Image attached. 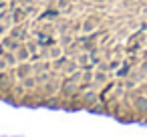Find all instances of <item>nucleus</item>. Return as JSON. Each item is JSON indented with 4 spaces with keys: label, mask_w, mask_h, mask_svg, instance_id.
I'll list each match as a JSON object with an SVG mask.
<instances>
[{
    "label": "nucleus",
    "mask_w": 147,
    "mask_h": 137,
    "mask_svg": "<svg viewBox=\"0 0 147 137\" xmlns=\"http://www.w3.org/2000/svg\"><path fill=\"white\" fill-rule=\"evenodd\" d=\"M10 36H14V38H18V40H24V38L28 36V30H26L22 24H16L14 28H10Z\"/></svg>",
    "instance_id": "6"
},
{
    "label": "nucleus",
    "mask_w": 147,
    "mask_h": 137,
    "mask_svg": "<svg viewBox=\"0 0 147 137\" xmlns=\"http://www.w3.org/2000/svg\"><path fill=\"white\" fill-rule=\"evenodd\" d=\"M30 55H32V53H30V51H28V47H24V45H22V47L16 51L18 63H24V61H28V57H30Z\"/></svg>",
    "instance_id": "7"
},
{
    "label": "nucleus",
    "mask_w": 147,
    "mask_h": 137,
    "mask_svg": "<svg viewBox=\"0 0 147 137\" xmlns=\"http://www.w3.org/2000/svg\"><path fill=\"white\" fill-rule=\"evenodd\" d=\"M14 81H16V77H14V71L12 69L10 71H0V91H2V93L12 91Z\"/></svg>",
    "instance_id": "1"
},
{
    "label": "nucleus",
    "mask_w": 147,
    "mask_h": 137,
    "mask_svg": "<svg viewBox=\"0 0 147 137\" xmlns=\"http://www.w3.org/2000/svg\"><path fill=\"white\" fill-rule=\"evenodd\" d=\"M61 93H63L65 97H73V95H77L75 81H73V79H65V83H63V87H61Z\"/></svg>",
    "instance_id": "4"
},
{
    "label": "nucleus",
    "mask_w": 147,
    "mask_h": 137,
    "mask_svg": "<svg viewBox=\"0 0 147 137\" xmlns=\"http://www.w3.org/2000/svg\"><path fill=\"white\" fill-rule=\"evenodd\" d=\"M4 59H6L8 67H16V65H18V57H16V53H12V51H6Z\"/></svg>",
    "instance_id": "9"
},
{
    "label": "nucleus",
    "mask_w": 147,
    "mask_h": 137,
    "mask_svg": "<svg viewBox=\"0 0 147 137\" xmlns=\"http://www.w3.org/2000/svg\"><path fill=\"white\" fill-rule=\"evenodd\" d=\"M97 101V93L95 91H85V95H83V103H95Z\"/></svg>",
    "instance_id": "10"
},
{
    "label": "nucleus",
    "mask_w": 147,
    "mask_h": 137,
    "mask_svg": "<svg viewBox=\"0 0 147 137\" xmlns=\"http://www.w3.org/2000/svg\"><path fill=\"white\" fill-rule=\"evenodd\" d=\"M95 26H97V24H95L93 20H87V22L83 24V30H85V32H91V30H93Z\"/></svg>",
    "instance_id": "12"
},
{
    "label": "nucleus",
    "mask_w": 147,
    "mask_h": 137,
    "mask_svg": "<svg viewBox=\"0 0 147 137\" xmlns=\"http://www.w3.org/2000/svg\"><path fill=\"white\" fill-rule=\"evenodd\" d=\"M97 2H105V0H97Z\"/></svg>",
    "instance_id": "17"
},
{
    "label": "nucleus",
    "mask_w": 147,
    "mask_h": 137,
    "mask_svg": "<svg viewBox=\"0 0 147 137\" xmlns=\"http://www.w3.org/2000/svg\"><path fill=\"white\" fill-rule=\"evenodd\" d=\"M22 87L26 89V93L28 91H34V87H36V77H26V79H22Z\"/></svg>",
    "instance_id": "8"
},
{
    "label": "nucleus",
    "mask_w": 147,
    "mask_h": 137,
    "mask_svg": "<svg viewBox=\"0 0 147 137\" xmlns=\"http://www.w3.org/2000/svg\"><path fill=\"white\" fill-rule=\"evenodd\" d=\"M51 59H57L59 57V49H55V51H51V55H49Z\"/></svg>",
    "instance_id": "15"
},
{
    "label": "nucleus",
    "mask_w": 147,
    "mask_h": 137,
    "mask_svg": "<svg viewBox=\"0 0 147 137\" xmlns=\"http://www.w3.org/2000/svg\"><path fill=\"white\" fill-rule=\"evenodd\" d=\"M10 12H12V22H14V24H22V20L28 16L24 8H16V6H12Z\"/></svg>",
    "instance_id": "5"
},
{
    "label": "nucleus",
    "mask_w": 147,
    "mask_h": 137,
    "mask_svg": "<svg viewBox=\"0 0 147 137\" xmlns=\"http://www.w3.org/2000/svg\"><path fill=\"white\" fill-rule=\"evenodd\" d=\"M45 87H47V89H45V97H47V95H53V93L57 91V85H53V83H49V85H45Z\"/></svg>",
    "instance_id": "13"
},
{
    "label": "nucleus",
    "mask_w": 147,
    "mask_h": 137,
    "mask_svg": "<svg viewBox=\"0 0 147 137\" xmlns=\"http://www.w3.org/2000/svg\"><path fill=\"white\" fill-rule=\"evenodd\" d=\"M0 43L4 45V49H6V51H12V53H16V51L22 47V40H18V38L10 36V34H8V36H4V38L0 40Z\"/></svg>",
    "instance_id": "3"
},
{
    "label": "nucleus",
    "mask_w": 147,
    "mask_h": 137,
    "mask_svg": "<svg viewBox=\"0 0 147 137\" xmlns=\"http://www.w3.org/2000/svg\"><path fill=\"white\" fill-rule=\"evenodd\" d=\"M2 97H4V93H2V91H0V101H2Z\"/></svg>",
    "instance_id": "16"
},
{
    "label": "nucleus",
    "mask_w": 147,
    "mask_h": 137,
    "mask_svg": "<svg viewBox=\"0 0 147 137\" xmlns=\"http://www.w3.org/2000/svg\"><path fill=\"white\" fill-rule=\"evenodd\" d=\"M32 71H34V69H32V63L24 61V63H18V65H16V69H14V77H16L18 81H22V79L30 77Z\"/></svg>",
    "instance_id": "2"
},
{
    "label": "nucleus",
    "mask_w": 147,
    "mask_h": 137,
    "mask_svg": "<svg viewBox=\"0 0 147 137\" xmlns=\"http://www.w3.org/2000/svg\"><path fill=\"white\" fill-rule=\"evenodd\" d=\"M95 79H97L99 83H105V75H103V71H101V73H97V75H95Z\"/></svg>",
    "instance_id": "14"
},
{
    "label": "nucleus",
    "mask_w": 147,
    "mask_h": 137,
    "mask_svg": "<svg viewBox=\"0 0 147 137\" xmlns=\"http://www.w3.org/2000/svg\"><path fill=\"white\" fill-rule=\"evenodd\" d=\"M135 107H137L139 111H147V99H145V97H139L137 103H135Z\"/></svg>",
    "instance_id": "11"
}]
</instances>
